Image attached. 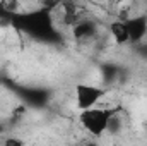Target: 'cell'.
Segmentation results:
<instances>
[{"label": "cell", "instance_id": "cell-3", "mask_svg": "<svg viewBox=\"0 0 147 146\" xmlns=\"http://www.w3.org/2000/svg\"><path fill=\"white\" fill-rule=\"evenodd\" d=\"M74 95H75V107L79 110H86L91 107H96L106 95V89L101 86L79 83L74 88Z\"/></svg>", "mask_w": 147, "mask_h": 146}, {"label": "cell", "instance_id": "cell-8", "mask_svg": "<svg viewBox=\"0 0 147 146\" xmlns=\"http://www.w3.org/2000/svg\"><path fill=\"white\" fill-rule=\"evenodd\" d=\"M3 145H7V146H21V145H24V141L19 139V138H5V139H3Z\"/></svg>", "mask_w": 147, "mask_h": 146}, {"label": "cell", "instance_id": "cell-4", "mask_svg": "<svg viewBox=\"0 0 147 146\" xmlns=\"http://www.w3.org/2000/svg\"><path fill=\"white\" fill-rule=\"evenodd\" d=\"M127 31H128V43L137 45L142 43V40L147 36V16H135L128 17L125 21Z\"/></svg>", "mask_w": 147, "mask_h": 146}, {"label": "cell", "instance_id": "cell-9", "mask_svg": "<svg viewBox=\"0 0 147 146\" xmlns=\"http://www.w3.org/2000/svg\"><path fill=\"white\" fill-rule=\"evenodd\" d=\"M116 2H118V3H120V2H123V0H116Z\"/></svg>", "mask_w": 147, "mask_h": 146}, {"label": "cell", "instance_id": "cell-5", "mask_svg": "<svg viewBox=\"0 0 147 146\" xmlns=\"http://www.w3.org/2000/svg\"><path fill=\"white\" fill-rule=\"evenodd\" d=\"M98 35V24L94 21H80L74 26V38L77 41H87Z\"/></svg>", "mask_w": 147, "mask_h": 146}, {"label": "cell", "instance_id": "cell-7", "mask_svg": "<svg viewBox=\"0 0 147 146\" xmlns=\"http://www.w3.org/2000/svg\"><path fill=\"white\" fill-rule=\"evenodd\" d=\"M121 129V119L118 117V113H115L110 119V124H108V132H120Z\"/></svg>", "mask_w": 147, "mask_h": 146}, {"label": "cell", "instance_id": "cell-1", "mask_svg": "<svg viewBox=\"0 0 147 146\" xmlns=\"http://www.w3.org/2000/svg\"><path fill=\"white\" fill-rule=\"evenodd\" d=\"M16 26L34 38H46L53 33V17L48 9H39L16 17Z\"/></svg>", "mask_w": 147, "mask_h": 146}, {"label": "cell", "instance_id": "cell-2", "mask_svg": "<svg viewBox=\"0 0 147 146\" xmlns=\"http://www.w3.org/2000/svg\"><path fill=\"white\" fill-rule=\"evenodd\" d=\"M120 108H105V107H91V108L80 110L79 113V122L84 127V131H87L91 136H101L105 132H108V124L110 119L118 113Z\"/></svg>", "mask_w": 147, "mask_h": 146}, {"label": "cell", "instance_id": "cell-6", "mask_svg": "<svg viewBox=\"0 0 147 146\" xmlns=\"http://www.w3.org/2000/svg\"><path fill=\"white\" fill-rule=\"evenodd\" d=\"M110 33H111V36H113V40H115L116 45H125V43H128V31H127L125 21L111 23Z\"/></svg>", "mask_w": 147, "mask_h": 146}]
</instances>
